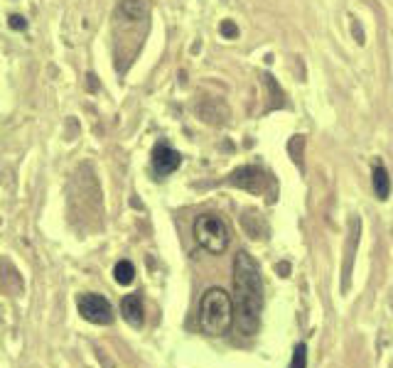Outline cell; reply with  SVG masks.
Listing matches in <instances>:
<instances>
[{
  "mask_svg": "<svg viewBox=\"0 0 393 368\" xmlns=\"http://www.w3.org/2000/svg\"><path fill=\"white\" fill-rule=\"evenodd\" d=\"M234 322L241 334L253 336L263 314V278L256 258L239 251L234 258Z\"/></svg>",
  "mask_w": 393,
  "mask_h": 368,
  "instance_id": "cell-1",
  "label": "cell"
},
{
  "mask_svg": "<svg viewBox=\"0 0 393 368\" xmlns=\"http://www.w3.org/2000/svg\"><path fill=\"white\" fill-rule=\"evenodd\" d=\"M234 324V299L226 290L209 287L199 302V326L209 336H224Z\"/></svg>",
  "mask_w": 393,
  "mask_h": 368,
  "instance_id": "cell-2",
  "label": "cell"
},
{
  "mask_svg": "<svg viewBox=\"0 0 393 368\" xmlns=\"http://www.w3.org/2000/svg\"><path fill=\"white\" fill-rule=\"evenodd\" d=\"M194 238L204 251L214 253V256H221V253L229 248L231 233L221 216L201 214V216H196V221H194Z\"/></svg>",
  "mask_w": 393,
  "mask_h": 368,
  "instance_id": "cell-3",
  "label": "cell"
},
{
  "mask_svg": "<svg viewBox=\"0 0 393 368\" xmlns=\"http://www.w3.org/2000/svg\"><path fill=\"white\" fill-rule=\"evenodd\" d=\"M76 307H79L81 317L91 324H111L113 322L111 302H108L106 297H101V295H94V292L81 295L79 302H76Z\"/></svg>",
  "mask_w": 393,
  "mask_h": 368,
  "instance_id": "cell-4",
  "label": "cell"
},
{
  "mask_svg": "<svg viewBox=\"0 0 393 368\" xmlns=\"http://www.w3.org/2000/svg\"><path fill=\"white\" fill-rule=\"evenodd\" d=\"M229 182L234 186H241V189L251 191V194H263V191L268 189V182H271V179H268V174L258 167H241L231 174Z\"/></svg>",
  "mask_w": 393,
  "mask_h": 368,
  "instance_id": "cell-5",
  "label": "cell"
},
{
  "mask_svg": "<svg viewBox=\"0 0 393 368\" xmlns=\"http://www.w3.org/2000/svg\"><path fill=\"white\" fill-rule=\"evenodd\" d=\"M180 165H182V155L175 148H170V145H165V143H158L153 148V172L158 174V177L172 174Z\"/></svg>",
  "mask_w": 393,
  "mask_h": 368,
  "instance_id": "cell-6",
  "label": "cell"
},
{
  "mask_svg": "<svg viewBox=\"0 0 393 368\" xmlns=\"http://www.w3.org/2000/svg\"><path fill=\"white\" fill-rule=\"evenodd\" d=\"M121 314L123 319H126L131 326H143V322H146V309H143V297L138 292L133 295H126L121 302Z\"/></svg>",
  "mask_w": 393,
  "mask_h": 368,
  "instance_id": "cell-7",
  "label": "cell"
},
{
  "mask_svg": "<svg viewBox=\"0 0 393 368\" xmlns=\"http://www.w3.org/2000/svg\"><path fill=\"white\" fill-rule=\"evenodd\" d=\"M371 184H374L376 199H381V201L389 199V194H391V177H389V172H386L384 165H379V162L374 165V172H371Z\"/></svg>",
  "mask_w": 393,
  "mask_h": 368,
  "instance_id": "cell-8",
  "label": "cell"
},
{
  "mask_svg": "<svg viewBox=\"0 0 393 368\" xmlns=\"http://www.w3.org/2000/svg\"><path fill=\"white\" fill-rule=\"evenodd\" d=\"M121 13H123V18H128L131 23H138V20L146 18L148 5H146V0H123Z\"/></svg>",
  "mask_w": 393,
  "mask_h": 368,
  "instance_id": "cell-9",
  "label": "cell"
},
{
  "mask_svg": "<svg viewBox=\"0 0 393 368\" xmlns=\"http://www.w3.org/2000/svg\"><path fill=\"white\" fill-rule=\"evenodd\" d=\"M244 229L251 233L253 238H263L266 236V221H263L256 211H246L244 214Z\"/></svg>",
  "mask_w": 393,
  "mask_h": 368,
  "instance_id": "cell-10",
  "label": "cell"
},
{
  "mask_svg": "<svg viewBox=\"0 0 393 368\" xmlns=\"http://www.w3.org/2000/svg\"><path fill=\"white\" fill-rule=\"evenodd\" d=\"M113 278H116L118 285H131L136 280V268H133L131 261H118L116 268H113Z\"/></svg>",
  "mask_w": 393,
  "mask_h": 368,
  "instance_id": "cell-11",
  "label": "cell"
},
{
  "mask_svg": "<svg viewBox=\"0 0 393 368\" xmlns=\"http://www.w3.org/2000/svg\"><path fill=\"white\" fill-rule=\"evenodd\" d=\"M288 368H307V346H305L303 341L295 346L293 361H291V366H288Z\"/></svg>",
  "mask_w": 393,
  "mask_h": 368,
  "instance_id": "cell-12",
  "label": "cell"
},
{
  "mask_svg": "<svg viewBox=\"0 0 393 368\" xmlns=\"http://www.w3.org/2000/svg\"><path fill=\"white\" fill-rule=\"evenodd\" d=\"M219 30H221V35H224L226 40H236V37H239V28H236L234 20H224Z\"/></svg>",
  "mask_w": 393,
  "mask_h": 368,
  "instance_id": "cell-13",
  "label": "cell"
},
{
  "mask_svg": "<svg viewBox=\"0 0 393 368\" xmlns=\"http://www.w3.org/2000/svg\"><path fill=\"white\" fill-rule=\"evenodd\" d=\"M8 25H10L13 30H18V32L28 30V20H25L23 15H10V18H8Z\"/></svg>",
  "mask_w": 393,
  "mask_h": 368,
  "instance_id": "cell-14",
  "label": "cell"
},
{
  "mask_svg": "<svg viewBox=\"0 0 393 368\" xmlns=\"http://www.w3.org/2000/svg\"><path fill=\"white\" fill-rule=\"evenodd\" d=\"M278 271H281V273H283V278H286V273H291V266H286V263H283V266L278 268Z\"/></svg>",
  "mask_w": 393,
  "mask_h": 368,
  "instance_id": "cell-15",
  "label": "cell"
}]
</instances>
